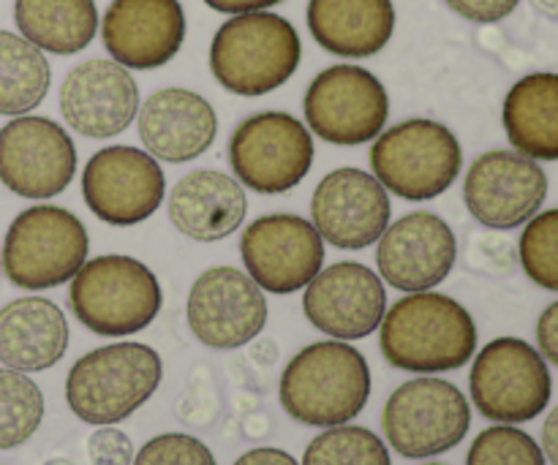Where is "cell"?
I'll list each match as a JSON object with an SVG mask.
<instances>
[{"label": "cell", "mask_w": 558, "mask_h": 465, "mask_svg": "<svg viewBox=\"0 0 558 465\" xmlns=\"http://www.w3.org/2000/svg\"><path fill=\"white\" fill-rule=\"evenodd\" d=\"M379 348L392 368L407 374H447L474 357L477 325L458 299L439 292H412L385 310Z\"/></svg>", "instance_id": "6da1fadb"}, {"label": "cell", "mask_w": 558, "mask_h": 465, "mask_svg": "<svg viewBox=\"0 0 558 465\" xmlns=\"http://www.w3.org/2000/svg\"><path fill=\"white\" fill-rule=\"evenodd\" d=\"M278 397L283 412L308 428L352 423L368 406V359L347 341L311 343L283 368Z\"/></svg>", "instance_id": "7a4b0ae2"}, {"label": "cell", "mask_w": 558, "mask_h": 465, "mask_svg": "<svg viewBox=\"0 0 558 465\" xmlns=\"http://www.w3.org/2000/svg\"><path fill=\"white\" fill-rule=\"evenodd\" d=\"M303 44L283 16L270 11L234 14L216 30L210 71L223 90L243 98L267 96L300 69Z\"/></svg>", "instance_id": "3957f363"}, {"label": "cell", "mask_w": 558, "mask_h": 465, "mask_svg": "<svg viewBox=\"0 0 558 465\" xmlns=\"http://www.w3.org/2000/svg\"><path fill=\"white\" fill-rule=\"evenodd\" d=\"M163 363L156 348L123 341L93 348L65 376V403L87 425H118L145 406L161 384Z\"/></svg>", "instance_id": "277c9868"}, {"label": "cell", "mask_w": 558, "mask_h": 465, "mask_svg": "<svg viewBox=\"0 0 558 465\" xmlns=\"http://www.w3.org/2000/svg\"><path fill=\"white\" fill-rule=\"evenodd\" d=\"M69 283L71 314L93 335H136L147 330L161 310L158 278L131 256H96L85 261Z\"/></svg>", "instance_id": "5b68a950"}, {"label": "cell", "mask_w": 558, "mask_h": 465, "mask_svg": "<svg viewBox=\"0 0 558 465\" xmlns=\"http://www.w3.org/2000/svg\"><path fill=\"white\" fill-rule=\"evenodd\" d=\"M463 150L439 120L412 118L381 131L371 147L374 178L407 201H430L458 180Z\"/></svg>", "instance_id": "8992f818"}, {"label": "cell", "mask_w": 558, "mask_h": 465, "mask_svg": "<svg viewBox=\"0 0 558 465\" xmlns=\"http://www.w3.org/2000/svg\"><path fill=\"white\" fill-rule=\"evenodd\" d=\"M90 254V237L80 218L58 205H36L11 221L0 267L16 289L44 292L69 283Z\"/></svg>", "instance_id": "52a82bcc"}, {"label": "cell", "mask_w": 558, "mask_h": 465, "mask_svg": "<svg viewBox=\"0 0 558 465\" xmlns=\"http://www.w3.org/2000/svg\"><path fill=\"white\" fill-rule=\"evenodd\" d=\"M472 428L466 395L452 381L420 376L403 381L385 403L381 430L407 461H428L456 450Z\"/></svg>", "instance_id": "ba28073f"}, {"label": "cell", "mask_w": 558, "mask_h": 465, "mask_svg": "<svg viewBox=\"0 0 558 465\" xmlns=\"http://www.w3.org/2000/svg\"><path fill=\"white\" fill-rule=\"evenodd\" d=\"M477 412L496 425H523L537 419L554 395L548 363L521 338H496L480 348L469 374Z\"/></svg>", "instance_id": "9c48e42d"}, {"label": "cell", "mask_w": 558, "mask_h": 465, "mask_svg": "<svg viewBox=\"0 0 558 465\" xmlns=\"http://www.w3.org/2000/svg\"><path fill=\"white\" fill-rule=\"evenodd\" d=\"M229 163L240 185L256 194H287L314 167L308 125L287 112H256L229 136Z\"/></svg>", "instance_id": "30bf717a"}, {"label": "cell", "mask_w": 558, "mask_h": 465, "mask_svg": "<svg viewBox=\"0 0 558 465\" xmlns=\"http://www.w3.org/2000/svg\"><path fill=\"white\" fill-rule=\"evenodd\" d=\"M305 123L322 142L357 147L374 142L390 118V96L371 71L338 63L314 76L305 90Z\"/></svg>", "instance_id": "8fae6325"}, {"label": "cell", "mask_w": 558, "mask_h": 465, "mask_svg": "<svg viewBox=\"0 0 558 465\" xmlns=\"http://www.w3.org/2000/svg\"><path fill=\"white\" fill-rule=\"evenodd\" d=\"M167 180L147 150L112 145L93 152L82 172V199L109 227H136L163 205Z\"/></svg>", "instance_id": "7c38bea8"}, {"label": "cell", "mask_w": 558, "mask_h": 465, "mask_svg": "<svg viewBox=\"0 0 558 465\" xmlns=\"http://www.w3.org/2000/svg\"><path fill=\"white\" fill-rule=\"evenodd\" d=\"M76 172L69 131L41 114H20L0 129V183L22 199L63 194Z\"/></svg>", "instance_id": "4fadbf2b"}, {"label": "cell", "mask_w": 558, "mask_h": 465, "mask_svg": "<svg viewBox=\"0 0 558 465\" xmlns=\"http://www.w3.org/2000/svg\"><path fill=\"white\" fill-rule=\"evenodd\" d=\"M240 256L262 292L294 294L325 265V240L303 216L272 212L248 223L240 237Z\"/></svg>", "instance_id": "5bb4252c"}, {"label": "cell", "mask_w": 558, "mask_h": 465, "mask_svg": "<svg viewBox=\"0 0 558 465\" xmlns=\"http://www.w3.org/2000/svg\"><path fill=\"white\" fill-rule=\"evenodd\" d=\"M548 196V174L518 150H490L474 158L463 180V201L488 229H518L532 221Z\"/></svg>", "instance_id": "9a60e30c"}, {"label": "cell", "mask_w": 558, "mask_h": 465, "mask_svg": "<svg viewBox=\"0 0 558 465\" xmlns=\"http://www.w3.org/2000/svg\"><path fill=\"white\" fill-rule=\"evenodd\" d=\"M185 319L196 341L207 348L232 352L265 330V292L251 281L248 272L234 267H210L191 286Z\"/></svg>", "instance_id": "2e32d148"}, {"label": "cell", "mask_w": 558, "mask_h": 465, "mask_svg": "<svg viewBox=\"0 0 558 465\" xmlns=\"http://www.w3.org/2000/svg\"><path fill=\"white\" fill-rule=\"evenodd\" d=\"M387 188L365 169L343 167L325 174L311 196V218L325 243L338 250H363L390 227Z\"/></svg>", "instance_id": "e0dca14e"}, {"label": "cell", "mask_w": 558, "mask_h": 465, "mask_svg": "<svg viewBox=\"0 0 558 465\" xmlns=\"http://www.w3.org/2000/svg\"><path fill=\"white\" fill-rule=\"evenodd\" d=\"M303 310L305 319L332 341H363L385 319V283L360 261H336L305 286Z\"/></svg>", "instance_id": "ac0fdd59"}, {"label": "cell", "mask_w": 558, "mask_h": 465, "mask_svg": "<svg viewBox=\"0 0 558 465\" xmlns=\"http://www.w3.org/2000/svg\"><path fill=\"white\" fill-rule=\"evenodd\" d=\"M376 243L379 276L398 292H430L456 267V232L436 212L417 210L398 218Z\"/></svg>", "instance_id": "d6986e66"}, {"label": "cell", "mask_w": 558, "mask_h": 465, "mask_svg": "<svg viewBox=\"0 0 558 465\" xmlns=\"http://www.w3.org/2000/svg\"><path fill=\"white\" fill-rule=\"evenodd\" d=\"M140 85L125 65L93 58L69 71L60 87V114L76 134L109 139L134 123Z\"/></svg>", "instance_id": "ffe728a7"}, {"label": "cell", "mask_w": 558, "mask_h": 465, "mask_svg": "<svg viewBox=\"0 0 558 465\" xmlns=\"http://www.w3.org/2000/svg\"><path fill=\"white\" fill-rule=\"evenodd\" d=\"M104 49L129 71L167 65L185 41L180 0H112L101 22Z\"/></svg>", "instance_id": "44dd1931"}, {"label": "cell", "mask_w": 558, "mask_h": 465, "mask_svg": "<svg viewBox=\"0 0 558 465\" xmlns=\"http://www.w3.org/2000/svg\"><path fill=\"white\" fill-rule=\"evenodd\" d=\"M136 123L147 152L167 163H189L205 156L218 134L213 103L185 87L153 93L136 112Z\"/></svg>", "instance_id": "7402d4cb"}, {"label": "cell", "mask_w": 558, "mask_h": 465, "mask_svg": "<svg viewBox=\"0 0 558 465\" xmlns=\"http://www.w3.org/2000/svg\"><path fill=\"white\" fill-rule=\"evenodd\" d=\"M169 221L196 243H218L238 232L248 212L243 185L216 169H196L174 183Z\"/></svg>", "instance_id": "603a6c76"}, {"label": "cell", "mask_w": 558, "mask_h": 465, "mask_svg": "<svg viewBox=\"0 0 558 465\" xmlns=\"http://www.w3.org/2000/svg\"><path fill=\"white\" fill-rule=\"evenodd\" d=\"M69 348V321L47 297H20L0 308V363L20 374H41Z\"/></svg>", "instance_id": "cb8c5ba5"}, {"label": "cell", "mask_w": 558, "mask_h": 465, "mask_svg": "<svg viewBox=\"0 0 558 465\" xmlns=\"http://www.w3.org/2000/svg\"><path fill=\"white\" fill-rule=\"evenodd\" d=\"M308 30L338 58H374L396 30L392 0H308Z\"/></svg>", "instance_id": "d4e9b609"}, {"label": "cell", "mask_w": 558, "mask_h": 465, "mask_svg": "<svg viewBox=\"0 0 558 465\" xmlns=\"http://www.w3.org/2000/svg\"><path fill=\"white\" fill-rule=\"evenodd\" d=\"M510 145L534 161H558V74L537 71L510 87L501 109Z\"/></svg>", "instance_id": "484cf974"}, {"label": "cell", "mask_w": 558, "mask_h": 465, "mask_svg": "<svg viewBox=\"0 0 558 465\" xmlns=\"http://www.w3.org/2000/svg\"><path fill=\"white\" fill-rule=\"evenodd\" d=\"M14 22L33 47L69 58L96 38L98 9L96 0H14Z\"/></svg>", "instance_id": "4316f807"}, {"label": "cell", "mask_w": 558, "mask_h": 465, "mask_svg": "<svg viewBox=\"0 0 558 465\" xmlns=\"http://www.w3.org/2000/svg\"><path fill=\"white\" fill-rule=\"evenodd\" d=\"M52 85L49 60L27 38L0 30V114L20 118L47 98Z\"/></svg>", "instance_id": "83f0119b"}, {"label": "cell", "mask_w": 558, "mask_h": 465, "mask_svg": "<svg viewBox=\"0 0 558 465\" xmlns=\"http://www.w3.org/2000/svg\"><path fill=\"white\" fill-rule=\"evenodd\" d=\"M44 419V392L31 376L0 368V452L16 450L36 436Z\"/></svg>", "instance_id": "f1b7e54d"}, {"label": "cell", "mask_w": 558, "mask_h": 465, "mask_svg": "<svg viewBox=\"0 0 558 465\" xmlns=\"http://www.w3.org/2000/svg\"><path fill=\"white\" fill-rule=\"evenodd\" d=\"M303 465H392L385 441L360 425L325 428L308 444Z\"/></svg>", "instance_id": "f546056e"}, {"label": "cell", "mask_w": 558, "mask_h": 465, "mask_svg": "<svg viewBox=\"0 0 558 465\" xmlns=\"http://www.w3.org/2000/svg\"><path fill=\"white\" fill-rule=\"evenodd\" d=\"M521 265L539 289L558 292V207L537 212L518 243Z\"/></svg>", "instance_id": "4dcf8cb0"}, {"label": "cell", "mask_w": 558, "mask_h": 465, "mask_svg": "<svg viewBox=\"0 0 558 465\" xmlns=\"http://www.w3.org/2000/svg\"><path fill=\"white\" fill-rule=\"evenodd\" d=\"M466 465H545V455L515 425H494L472 441Z\"/></svg>", "instance_id": "1f68e13d"}, {"label": "cell", "mask_w": 558, "mask_h": 465, "mask_svg": "<svg viewBox=\"0 0 558 465\" xmlns=\"http://www.w3.org/2000/svg\"><path fill=\"white\" fill-rule=\"evenodd\" d=\"M131 465H218L205 441L189 433H161L147 441Z\"/></svg>", "instance_id": "d6a6232c"}, {"label": "cell", "mask_w": 558, "mask_h": 465, "mask_svg": "<svg viewBox=\"0 0 558 465\" xmlns=\"http://www.w3.org/2000/svg\"><path fill=\"white\" fill-rule=\"evenodd\" d=\"M134 455V441L114 425H101L87 436V461L90 465H131Z\"/></svg>", "instance_id": "836d02e7"}, {"label": "cell", "mask_w": 558, "mask_h": 465, "mask_svg": "<svg viewBox=\"0 0 558 465\" xmlns=\"http://www.w3.org/2000/svg\"><path fill=\"white\" fill-rule=\"evenodd\" d=\"M456 14H461L463 20L480 22V25H488V22H501L518 9L521 0H445Z\"/></svg>", "instance_id": "e575fe53"}, {"label": "cell", "mask_w": 558, "mask_h": 465, "mask_svg": "<svg viewBox=\"0 0 558 465\" xmlns=\"http://www.w3.org/2000/svg\"><path fill=\"white\" fill-rule=\"evenodd\" d=\"M539 354L558 368V303H550L537 321Z\"/></svg>", "instance_id": "d590c367"}, {"label": "cell", "mask_w": 558, "mask_h": 465, "mask_svg": "<svg viewBox=\"0 0 558 465\" xmlns=\"http://www.w3.org/2000/svg\"><path fill=\"white\" fill-rule=\"evenodd\" d=\"M234 465H300L289 452L276 450V446H256L240 455Z\"/></svg>", "instance_id": "8d00e7d4"}, {"label": "cell", "mask_w": 558, "mask_h": 465, "mask_svg": "<svg viewBox=\"0 0 558 465\" xmlns=\"http://www.w3.org/2000/svg\"><path fill=\"white\" fill-rule=\"evenodd\" d=\"M218 14H251V11H267L283 0H205Z\"/></svg>", "instance_id": "74e56055"}, {"label": "cell", "mask_w": 558, "mask_h": 465, "mask_svg": "<svg viewBox=\"0 0 558 465\" xmlns=\"http://www.w3.org/2000/svg\"><path fill=\"white\" fill-rule=\"evenodd\" d=\"M543 455L548 457L550 465H558V406L543 425Z\"/></svg>", "instance_id": "f35d334b"}, {"label": "cell", "mask_w": 558, "mask_h": 465, "mask_svg": "<svg viewBox=\"0 0 558 465\" xmlns=\"http://www.w3.org/2000/svg\"><path fill=\"white\" fill-rule=\"evenodd\" d=\"M532 5L548 20H558V0H532Z\"/></svg>", "instance_id": "ab89813d"}, {"label": "cell", "mask_w": 558, "mask_h": 465, "mask_svg": "<svg viewBox=\"0 0 558 465\" xmlns=\"http://www.w3.org/2000/svg\"><path fill=\"white\" fill-rule=\"evenodd\" d=\"M41 465H76V463L65 461V457H49V461H47V463H41Z\"/></svg>", "instance_id": "60d3db41"}, {"label": "cell", "mask_w": 558, "mask_h": 465, "mask_svg": "<svg viewBox=\"0 0 558 465\" xmlns=\"http://www.w3.org/2000/svg\"><path fill=\"white\" fill-rule=\"evenodd\" d=\"M423 465H447V463H423Z\"/></svg>", "instance_id": "b9f144b4"}, {"label": "cell", "mask_w": 558, "mask_h": 465, "mask_svg": "<svg viewBox=\"0 0 558 465\" xmlns=\"http://www.w3.org/2000/svg\"><path fill=\"white\" fill-rule=\"evenodd\" d=\"M0 465H11V463H0Z\"/></svg>", "instance_id": "7bdbcfd3"}]
</instances>
